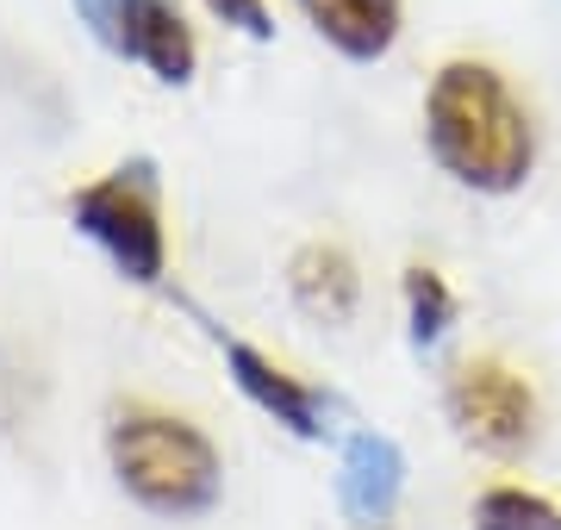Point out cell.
<instances>
[{
	"instance_id": "obj_1",
	"label": "cell",
	"mask_w": 561,
	"mask_h": 530,
	"mask_svg": "<svg viewBox=\"0 0 561 530\" xmlns=\"http://www.w3.org/2000/svg\"><path fill=\"white\" fill-rule=\"evenodd\" d=\"M424 143H431L443 175L474 187V194H512V187H524V175L537 163L530 113L512 94V82L481 57H456L431 76Z\"/></svg>"
},
{
	"instance_id": "obj_2",
	"label": "cell",
	"mask_w": 561,
	"mask_h": 530,
	"mask_svg": "<svg viewBox=\"0 0 561 530\" xmlns=\"http://www.w3.org/2000/svg\"><path fill=\"white\" fill-rule=\"evenodd\" d=\"M106 462H113V481L157 518H201L219 506V449L181 412L119 406L106 425Z\"/></svg>"
},
{
	"instance_id": "obj_3",
	"label": "cell",
	"mask_w": 561,
	"mask_h": 530,
	"mask_svg": "<svg viewBox=\"0 0 561 530\" xmlns=\"http://www.w3.org/2000/svg\"><path fill=\"white\" fill-rule=\"evenodd\" d=\"M69 219L125 281L157 287L169 268V231H162V187L150 163H119L69 194Z\"/></svg>"
},
{
	"instance_id": "obj_4",
	"label": "cell",
	"mask_w": 561,
	"mask_h": 530,
	"mask_svg": "<svg viewBox=\"0 0 561 530\" xmlns=\"http://www.w3.org/2000/svg\"><path fill=\"white\" fill-rule=\"evenodd\" d=\"M81 13V25L113 50V57L150 69L157 82L181 88L194 82L201 69V44H194V25L181 20L175 0H69Z\"/></svg>"
},
{
	"instance_id": "obj_5",
	"label": "cell",
	"mask_w": 561,
	"mask_h": 530,
	"mask_svg": "<svg viewBox=\"0 0 561 530\" xmlns=\"http://www.w3.org/2000/svg\"><path fill=\"white\" fill-rule=\"evenodd\" d=\"M443 406L456 418V430L468 443L493 449V456H518L537 437V393L518 368H505L500 356H474L449 375Z\"/></svg>"
},
{
	"instance_id": "obj_6",
	"label": "cell",
	"mask_w": 561,
	"mask_h": 530,
	"mask_svg": "<svg viewBox=\"0 0 561 530\" xmlns=\"http://www.w3.org/2000/svg\"><path fill=\"white\" fill-rule=\"evenodd\" d=\"M400 493H405V456L393 437L381 430H356L343 443V469H337V499H343V518L362 530H381L393 511H400Z\"/></svg>"
},
{
	"instance_id": "obj_7",
	"label": "cell",
	"mask_w": 561,
	"mask_h": 530,
	"mask_svg": "<svg viewBox=\"0 0 561 530\" xmlns=\"http://www.w3.org/2000/svg\"><path fill=\"white\" fill-rule=\"evenodd\" d=\"M225 368H231V381L243 388V400L256 412H268L275 425H287L294 437H324L319 393L306 388L300 375H287L275 356H262V349L243 344V337H225Z\"/></svg>"
},
{
	"instance_id": "obj_8",
	"label": "cell",
	"mask_w": 561,
	"mask_h": 530,
	"mask_svg": "<svg viewBox=\"0 0 561 530\" xmlns=\"http://www.w3.org/2000/svg\"><path fill=\"white\" fill-rule=\"evenodd\" d=\"M294 7H300L306 25L350 62L387 57L393 38H400V20H405V0H294Z\"/></svg>"
},
{
	"instance_id": "obj_9",
	"label": "cell",
	"mask_w": 561,
	"mask_h": 530,
	"mask_svg": "<svg viewBox=\"0 0 561 530\" xmlns=\"http://www.w3.org/2000/svg\"><path fill=\"white\" fill-rule=\"evenodd\" d=\"M287 287H294V307L319 325H343L356 319V300H362V275L350 263V250L337 244H306L294 263H287Z\"/></svg>"
},
{
	"instance_id": "obj_10",
	"label": "cell",
	"mask_w": 561,
	"mask_h": 530,
	"mask_svg": "<svg viewBox=\"0 0 561 530\" xmlns=\"http://www.w3.org/2000/svg\"><path fill=\"white\" fill-rule=\"evenodd\" d=\"M405 325H412V344L419 349L443 344L449 325H456V293H449V281L431 263L405 268Z\"/></svg>"
},
{
	"instance_id": "obj_11",
	"label": "cell",
	"mask_w": 561,
	"mask_h": 530,
	"mask_svg": "<svg viewBox=\"0 0 561 530\" xmlns=\"http://www.w3.org/2000/svg\"><path fill=\"white\" fill-rule=\"evenodd\" d=\"M474 530H561V511L542 493L500 481V487H486L474 499Z\"/></svg>"
},
{
	"instance_id": "obj_12",
	"label": "cell",
	"mask_w": 561,
	"mask_h": 530,
	"mask_svg": "<svg viewBox=\"0 0 561 530\" xmlns=\"http://www.w3.org/2000/svg\"><path fill=\"white\" fill-rule=\"evenodd\" d=\"M213 7V20L231 25V32H243V38L268 44L275 38V13H268V0H206Z\"/></svg>"
}]
</instances>
